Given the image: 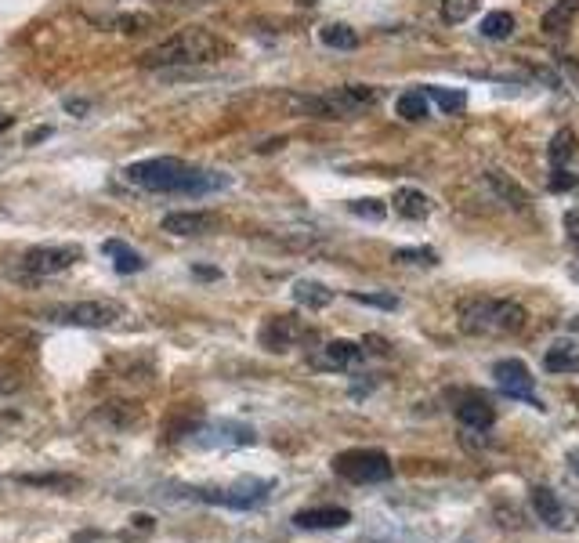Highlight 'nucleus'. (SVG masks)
<instances>
[{
    "instance_id": "obj_25",
    "label": "nucleus",
    "mask_w": 579,
    "mask_h": 543,
    "mask_svg": "<svg viewBox=\"0 0 579 543\" xmlns=\"http://www.w3.org/2000/svg\"><path fill=\"white\" fill-rule=\"evenodd\" d=\"M576 156V134L572 131H558L551 142V167L554 171H565V163Z\"/></svg>"
},
{
    "instance_id": "obj_14",
    "label": "nucleus",
    "mask_w": 579,
    "mask_h": 543,
    "mask_svg": "<svg viewBox=\"0 0 579 543\" xmlns=\"http://www.w3.org/2000/svg\"><path fill=\"white\" fill-rule=\"evenodd\" d=\"M456 420H460L464 428H471V431H489L496 424V410H493V402L489 399L471 395V399H464L460 406H456Z\"/></svg>"
},
{
    "instance_id": "obj_23",
    "label": "nucleus",
    "mask_w": 579,
    "mask_h": 543,
    "mask_svg": "<svg viewBox=\"0 0 579 543\" xmlns=\"http://www.w3.org/2000/svg\"><path fill=\"white\" fill-rule=\"evenodd\" d=\"M514 33V15L511 11H489L482 19V37L485 40H507Z\"/></svg>"
},
{
    "instance_id": "obj_10",
    "label": "nucleus",
    "mask_w": 579,
    "mask_h": 543,
    "mask_svg": "<svg viewBox=\"0 0 579 543\" xmlns=\"http://www.w3.org/2000/svg\"><path fill=\"white\" fill-rule=\"evenodd\" d=\"M304 337H312V330L301 326V319H294V315H276V319H268L265 330H261V344L272 348V352H290Z\"/></svg>"
},
{
    "instance_id": "obj_11",
    "label": "nucleus",
    "mask_w": 579,
    "mask_h": 543,
    "mask_svg": "<svg viewBox=\"0 0 579 543\" xmlns=\"http://www.w3.org/2000/svg\"><path fill=\"white\" fill-rule=\"evenodd\" d=\"M160 229L171 232V236H207V232L218 229V218L207 210H174L160 221Z\"/></svg>"
},
{
    "instance_id": "obj_12",
    "label": "nucleus",
    "mask_w": 579,
    "mask_h": 543,
    "mask_svg": "<svg viewBox=\"0 0 579 543\" xmlns=\"http://www.w3.org/2000/svg\"><path fill=\"white\" fill-rule=\"evenodd\" d=\"M348 522H352L348 507H308L294 515L297 529H344Z\"/></svg>"
},
{
    "instance_id": "obj_33",
    "label": "nucleus",
    "mask_w": 579,
    "mask_h": 543,
    "mask_svg": "<svg viewBox=\"0 0 579 543\" xmlns=\"http://www.w3.org/2000/svg\"><path fill=\"white\" fill-rule=\"evenodd\" d=\"M15 388H19V381H15V373L0 370V395H8V391H15Z\"/></svg>"
},
{
    "instance_id": "obj_36",
    "label": "nucleus",
    "mask_w": 579,
    "mask_h": 543,
    "mask_svg": "<svg viewBox=\"0 0 579 543\" xmlns=\"http://www.w3.org/2000/svg\"><path fill=\"white\" fill-rule=\"evenodd\" d=\"M569 467L579 475V449H572V453H569Z\"/></svg>"
},
{
    "instance_id": "obj_31",
    "label": "nucleus",
    "mask_w": 579,
    "mask_h": 543,
    "mask_svg": "<svg viewBox=\"0 0 579 543\" xmlns=\"http://www.w3.org/2000/svg\"><path fill=\"white\" fill-rule=\"evenodd\" d=\"M348 210L359 214V218H373V221L384 218V207H380L377 200H355V203H348Z\"/></svg>"
},
{
    "instance_id": "obj_2",
    "label": "nucleus",
    "mask_w": 579,
    "mask_h": 543,
    "mask_svg": "<svg viewBox=\"0 0 579 543\" xmlns=\"http://www.w3.org/2000/svg\"><path fill=\"white\" fill-rule=\"evenodd\" d=\"M225 55V40L203 26H185L171 33L167 40L152 44L149 51L138 55V66L145 69H167V66H203V62H218Z\"/></svg>"
},
{
    "instance_id": "obj_18",
    "label": "nucleus",
    "mask_w": 579,
    "mask_h": 543,
    "mask_svg": "<svg viewBox=\"0 0 579 543\" xmlns=\"http://www.w3.org/2000/svg\"><path fill=\"white\" fill-rule=\"evenodd\" d=\"M102 250L109 254V258H113L116 272H124V276H134V272H142V268H145L142 254H138L134 247H127V243H120V239H109Z\"/></svg>"
},
{
    "instance_id": "obj_34",
    "label": "nucleus",
    "mask_w": 579,
    "mask_h": 543,
    "mask_svg": "<svg viewBox=\"0 0 579 543\" xmlns=\"http://www.w3.org/2000/svg\"><path fill=\"white\" fill-rule=\"evenodd\" d=\"M11 124H15V116L0 113V134H4V131H11Z\"/></svg>"
},
{
    "instance_id": "obj_4",
    "label": "nucleus",
    "mask_w": 579,
    "mask_h": 543,
    "mask_svg": "<svg viewBox=\"0 0 579 543\" xmlns=\"http://www.w3.org/2000/svg\"><path fill=\"white\" fill-rule=\"evenodd\" d=\"M333 471L355 486H377V482H388L395 475V464L384 449H348V453L333 457Z\"/></svg>"
},
{
    "instance_id": "obj_24",
    "label": "nucleus",
    "mask_w": 579,
    "mask_h": 543,
    "mask_svg": "<svg viewBox=\"0 0 579 543\" xmlns=\"http://www.w3.org/2000/svg\"><path fill=\"white\" fill-rule=\"evenodd\" d=\"M485 181H489V185H493V189L500 192L504 200H514V207H525V203H529V192H525L518 181H507V174L489 171V174H485Z\"/></svg>"
},
{
    "instance_id": "obj_27",
    "label": "nucleus",
    "mask_w": 579,
    "mask_h": 543,
    "mask_svg": "<svg viewBox=\"0 0 579 543\" xmlns=\"http://www.w3.org/2000/svg\"><path fill=\"white\" fill-rule=\"evenodd\" d=\"M19 482H22V486H37V489H44V486H51V489H73L76 486V478H66V475H22Z\"/></svg>"
},
{
    "instance_id": "obj_35",
    "label": "nucleus",
    "mask_w": 579,
    "mask_h": 543,
    "mask_svg": "<svg viewBox=\"0 0 579 543\" xmlns=\"http://www.w3.org/2000/svg\"><path fill=\"white\" fill-rule=\"evenodd\" d=\"M48 134H51V131H33V134H29V138H26V142H29V145H37L40 138H48Z\"/></svg>"
},
{
    "instance_id": "obj_5",
    "label": "nucleus",
    "mask_w": 579,
    "mask_h": 543,
    "mask_svg": "<svg viewBox=\"0 0 579 543\" xmlns=\"http://www.w3.org/2000/svg\"><path fill=\"white\" fill-rule=\"evenodd\" d=\"M44 319L58 326H84V330H105L124 319V305L116 301H73V305H51L44 308Z\"/></svg>"
},
{
    "instance_id": "obj_21",
    "label": "nucleus",
    "mask_w": 579,
    "mask_h": 543,
    "mask_svg": "<svg viewBox=\"0 0 579 543\" xmlns=\"http://www.w3.org/2000/svg\"><path fill=\"white\" fill-rule=\"evenodd\" d=\"M576 15H579V0H558V4L543 15V33H551V37L554 33H565Z\"/></svg>"
},
{
    "instance_id": "obj_22",
    "label": "nucleus",
    "mask_w": 579,
    "mask_h": 543,
    "mask_svg": "<svg viewBox=\"0 0 579 543\" xmlns=\"http://www.w3.org/2000/svg\"><path fill=\"white\" fill-rule=\"evenodd\" d=\"M319 40H323L326 48H337V51H355L359 48V33H355L352 26H341V22H333V26L319 29Z\"/></svg>"
},
{
    "instance_id": "obj_6",
    "label": "nucleus",
    "mask_w": 579,
    "mask_h": 543,
    "mask_svg": "<svg viewBox=\"0 0 579 543\" xmlns=\"http://www.w3.org/2000/svg\"><path fill=\"white\" fill-rule=\"evenodd\" d=\"M276 482H265V478H239L232 486H214V489H185L189 496L203 500V504H218L232 507V511H254L272 496Z\"/></svg>"
},
{
    "instance_id": "obj_29",
    "label": "nucleus",
    "mask_w": 579,
    "mask_h": 543,
    "mask_svg": "<svg viewBox=\"0 0 579 543\" xmlns=\"http://www.w3.org/2000/svg\"><path fill=\"white\" fill-rule=\"evenodd\" d=\"M475 8H478V0H442V19L464 22Z\"/></svg>"
},
{
    "instance_id": "obj_7",
    "label": "nucleus",
    "mask_w": 579,
    "mask_h": 543,
    "mask_svg": "<svg viewBox=\"0 0 579 543\" xmlns=\"http://www.w3.org/2000/svg\"><path fill=\"white\" fill-rule=\"evenodd\" d=\"M185 442L196 449H239L254 446L257 431L250 424H239V420H207L200 428H192Z\"/></svg>"
},
{
    "instance_id": "obj_13",
    "label": "nucleus",
    "mask_w": 579,
    "mask_h": 543,
    "mask_svg": "<svg viewBox=\"0 0 579 543\" xmlns=\"http://www.w3.org/2000/svg\"><path fill=\"white\" fill-rule=\"evenodd\" d=\"M362 359V348L355 341H330L319 348V355H315V366L319 370H348V366H355V362Z\"/></svg>"
},
{
    "instance_id": "obj_32",
    "label": "nucleus",
    "mask_w": 579,
    "mask_h": 543,
    "mask_svg": "<svg viewBox=\"0 0 579 543\" xmlns=\"http://www.w3.org/2000/svg\"><path fill=\"white\" fill-rule=\"evenodd\" d=\"M565 232L572 236V243H579V210H569V214H565Z\"/></svg>"
},
{
    "instance_id": "obj_19",
    "label": "nucleus",
    "mask_w": 579,
    "mask_h": 543,
    "mask_svg": "<svg viewBox=\"0 0 579 543\" xmlns=\"http://www.w3.org/2000/svg\"><path fill=\"white\" fill-rule=\"evenodd\" d=\"M294 301L304 308H312V312H319V308H326L333 301V290L323 283H315V279H301V283H294Z\"/></svg>"
},
{
    "instance_id": "obj_1",
    "label": "nucleus",
    "mask_w": 579,
    "mask_h": 543,
    "mask_svg": "<svg viewBox=\"0 0 579 543\" xmlns=\"http://www.w3.org/2000/svg\"><path fill=\"white\" fill-rule=\"evenodd\" d=\"M124 181H131L134 189L145 192H171V196H203V192L225 189L228 178L218 171H203L174 156H156V160H142L124 167Z\"/></svg>"
},
{
    "instance_id": "obj_28",
    "label": "nucleus",
    "mask_w": 579,
    "mask_h": 543,
    "mask_svg": "<svg viewBox=\"0 0 579 543\" xmlns=\"http://www.w3.org/2000/svg\"><path fill=\"white\" fill-rule=\"evenodd\" d=\"M428 98H435L446 113H456V109H464L467 105V95L464 91H442V87H428Z\"/></svg>"
},
{
    "instance_id": "obj_26",
    "label": "nucleus",
    "mask_w": 579,
    "mask_h": 543,
    "mask_svg": "<svg viewBox=\"0 0 579 543\" xmlns=\"http://www.w3.org/2000/svg\"><path fill=\"white\" fill-rule=\"evenodd\" d=\"M395 261H409V265H438V254L431 247H402V250H395Z\"/></svg>"
},
{
    "instance_id": "obj_17",
    "label": "nucleus",
    "mask_w": 579,
    "mask_h": 543,
    "mask_svg": "<svg viewBox=\"0 0 579 543\" xmlns=\"http://www.w3.org/2000/svg\"><path fill=\"white\" fill-rule=\"evenodd\" d=\"M395 214L409 221H424L431 214V200L420 189H399L395 192Z\"/></svg>"
},
{
    "instance_id": "obj_16",
    "label": "nucleus",
    "mask_w": 579,
    "mask_h": 543,
    "mask_svg": "<svg viewBox=\"0 0 579 543\" xmlns=\"http://www.w3.org/2000/svg\"><path fill=\"white\" fill-rule=\"evenodd\" d=\"M543 370H547V373H579L576 344H569V341L551 344V348H547V355H543Z\"/></svg>"
},
{
    "instance_id": "obj_15",
    "label": "nucleus",
    "mask_w": 579,
    "mask_h": 543,
    "mask_svg": "<svg viewBox=\"0 0 579 543\" xmlns=\"http://www.w3.org/2000/svg\"><path fill=\"white\" fill-rule=\"evenodd\" d=\"M532 511H536V518H540L543 525H551V529H561L565 525V504L558 500V493H554L551 486H532Z\"/></svg>"
},
{
    "instance_id": "obj_3",
    "label": "nucleus",
    "mask_w": 579,
    "mask_h": 543,
    "mask_svg": "<svg viewBox=\"0 0 579 543\" xmlns=\"http://www.w3.org/2000/svg\"><path fill=\"white\" fill-rule=\"evenodd\" d=\"M525 326V308L511 297H475L460 305V330L471 337L518 334Z\"/></svg>"
},
{
    "instance_id": "obj_30",
    "label": "nucleus",
    "mask_w": 579,
    "mask_h": 543,
    "mask_svg": "<svg viewBox=\"0 0 579 543\" xmlns=\"http://www.w3.org/2000/svg\"><path fill=\"white\" fill-rule=\"evenodd\" d=\"M352 301H359V305H373V308H388V312L399 308V297L395 294H352Z\"/></svg>"
},
{
    "instance_id": "obj_8",
    "label": "nucleus",
    "mask_w": 579,
    "mask_h": 543,
    "mask_svg": "<svg viewBox=\"0 0 579 543\" xmlns=\"http://www.w3.org/2000/svg\"><path fill=\"white\" fill-rule=\"evenodd\" d=\"M493 377H496V388L504 391L507 399H522L536 410H543V402L536 399V381H532L529 366L522 359H500L493 362Z\"/></svg>"
},
{
    "instance_id": "obj_20",
    "label": "nucleus",
    "mask_w": 579,
    "mask_h": 543,
    "mask_svg": "<svg viewBox=\"0 0 579 543\" xmlns=\"http://www.w3.org/2000/svg\"><path fill=\"white\" fill-rule=\"evenodd\" d=\"M395 113H399L402 120H409V124H417V120H424V116L431 113L428 91H402L399 102H395Z\"/></svg>"
},
{
    "instance_id": "obj_9",
    "label": "nucleus",
    "mask_w": 579,
    "mask_h": 543,
    "mask_svg": "<svg viewBox=\"0 0 579 543\" xmlns=\"http://www.w3.org/2000/svg\"><path fill=\"white\" fill-rule=\"evenodd\" d=\"M80 258H84V250L73 247V243H69V247H33L26 250L22 265H26V272H33V276H58V272L73 268Z\"/></svg>"
}]
</instances>
